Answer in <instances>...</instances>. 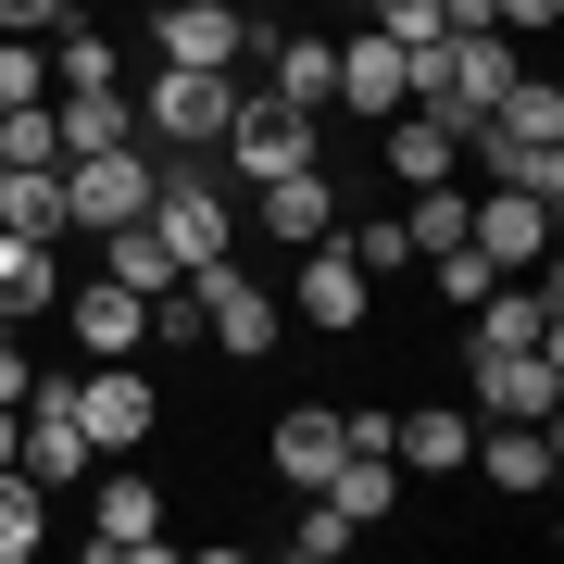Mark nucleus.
I'll use <instances>...</instances> for the list:
<instances>
[{"mask_svg": "<svg viewBox=\"0 0 564 564\" xmlns=\"http://www.w3.org/2000/svg\"><path fill=\"white\" fill-rule=\"evenodd\" d=\"M151 226H163L176 263H226V251H239V202H226V176H214L202 151L151 163Z\"/></svg>", "mask_w": 564, "mask_h": 564, "instance_id": "1", "label": "nucleus"}, {"mask_svg": "<svg viewBox=\"0 0 564 564\" xmlns=\"http://www.w3.org/2000/svg\"><path fill=\"white\" fill-rule=\"evenodd\" d=\"M76 426H88V452H101V464L151 452V426H163V389H151V364H139V351H113V364H76Z\"/></svg>", "mask_w": 564, "mask_h": 564, "instance_id": "2", "label": "nucleus"}, {"mask_svg": "<svg viewBox=\"0 0 564 564\" xmlns=\"http://www.w3.org/2000/svg\"><path fill=\"white\" fill-rule=\"evenodd\" d=\"M214 151H239V188H263V176H289V163H326V113L276 101V88H239V113H226Z\"/></svg>", "mask_w": 564, "mask_h": 564, "instance_id": "3", "label": "nucleus"}, {"mask_svg": "<svg viewBox=\"0 0 564 564\" xmlns=\"http://www.w3.org/2000/svg\"><path fill=\"white\" fill-rule=\"evenodd\" d=\"M139 25H151V51H163V63L239 76V63L263 51V25H276V13H239V0H163V13H139Z\"/></svg>", "mask_w": 564, "mask_h": 564, "instance_id": "4", "label": "nucleus"}, {"mask_svg": "<svg viewBox=\"0 0 564 564\" xmlns=\"http://www.w3.org/2000/svg\"><path fill=\"white\" fill-rule=\"evenodd\" d=\"M188 302H202V339H214L226 364H263V351L289 339V302H276V289H251L239 263H188Z\"/></svg>", "mask_w": 564, "mask_h": 564, "instance_id": "5", "label": "nucleus"}, {"mask_svg": "<svg viewBox=\"0 0 564 564\" xmlns=\"http://www.w3.org/2000/svg\"><path fill=\"white\" fill-rule=\"evenodd\" d=\"M226 113H239V76H202V63H151V88H139V126L163 151H214Z\"/></svg>", "mask_w": 564, "mask_h": 564, "instance_id": "6", "label": "nucleus"}, {"mask_svg": "<svg viewBox=\"0 0 564 564\" xmlns=\"http://www.w3.org/2000/svg\"><path fill=\"white\" fill-rule=\"evenodd\" d=\"M464 464H477L502 502H540V489L564 477V414H477V452Z\"/></svg>", "mask_w": 564, "mask_h": 564, "instance_id": "7", "label": "nucleus"}, {"mask_svg": "<svg viewBox=\"0 0 564 564\" xmlns=\"http://www.w3.org/2000/svg\"><path fill=\"white\" fill-rule=\"evenodd\" d=\"M464 414H564V339L464 351Z\"/></svg>", "mask_w": 564, "mask_h": 564, "instance_id": "8", "label": "nucleus"}, {"mask_svg": "<svg viewBox=\"0 0 564 564\" xmlns=\"http://www.w3.org/2000/svg\"><path fill=\"white\" fill-rule=\"evenodd\" d=\"M289 314L326 326V339H351V326H377V276L339 251V226L326 239H302V276H289Z\"/></svg>", "mask_w": 564, "mask_h": 564, "instance_id": "9", "label": "nucleus"}, {"mask_svg": "<svg viewBox=\"0 0 564 564\" xmlns=\"http://www.w3.org/2000/svg\"><path fill=\"white\" fill-rule=\"evenodd\" d=\"M126 214H151V151H139V139L63 163V226H88V239H101V226H126Z\"/></svg>", "mask_w": 564, "mask_h": 564, "instance_id": "10", "label": "nucleus"}, {"mask_svg": "<svg viewBox=\"0 0 564 564\" xmlns=\"http://www.w3.org/2000/svg\"><path fill=\"white\" fill-rule=\"evenodd\" d=\"M239 214H251V226H263V239H276V251L326 239V226H339V163H289V176L239 188Z\"/></svg>", "mask_w": 564, "mask_h": 564, "instance_id": "11", "label": "nucleus"}, {"mask_svg": "<svg viewBox=\"0 0 564 564\" xmlns=\"http://www.w3.org/2000/svg\"><path fill=\"white\" fill-rule=\"evenodd\" d=\"M402 101H414V51H402V39H377V25H339V101H326V113L389 126Z\"/></svg>", "mask_w": 564, "mask_h": 564, "instance_id": "12", "label": "nucleus"}, {"mask_svg": "<svg viewBox=\"0 0 564 564\" xmlns=\"http://www.w3.org/2000/svg\"><path fill=\"white\" fill-rule=\"evenodd\" d=\"M88 552H101V564H126V552L151 564V552H163V489L139 477V452H126L113 477L88 489Z\"/></svg>", "mask_w": 564, "mask_h": 564, "instance_id": "13", "label": "nucleus"}, {"mask_svg": "<svg viewBox=\"0 0 564 564\" xmlns=\"http://www.w3.org/2000/svg\"><path fill=\"white\" fill-rule=\"evenodd\" d=\"M263 88H276V101H302V113H326L339 101V25H263Z\"/></svg>", "mask_w": 564, "mask_h": 564, "instance_id": "14", "label": "nucleus"}, {"mask_svg": "<svg viewBox=\"0 0 564 564\" xmlns=\"http://www.w3.org/2000/svg\"><path fill=\"white\" fill-rule=\"evenodd\" d=\"M464 163H477L489 188H527V202H552L564 214V139H514V126H464Z\"/></svg>", "mask_w": 564, "mask_h": 564, "instance_id": "15", "label": "nucleus"}, {"mask_svg": "<svg viewBox=\"0 0 564 564\" xmlns=\"http://www.w3.org/2000/svg\"><path fill=\"white\" fill-rule=\"evenodd\" d=\"M51 314L76 326V364H113V351H151V302H139V289H113V276H88V289H63Z\"/></svg>", "mask_w": 564, "mask_h": 564, "instance_id": "16", "label": "nucleus"}, {"mask_svg": "<svg viewBox=\"0 0 564 564\" xmlns=\"http://www.w3.org/2000/svg\"><path fill=\"white\" fill-rule=\"evenodd\" d=\"M464 239H477L489 263H502V276H527V263H540V251L564 239V214H552V202H527V188H477V214H464Z\"/></svg>", "mask_w": 564, "mask_h": 564, "instance_id": "17", "label": "nucleus"}, {"mask_svg": "<svg viewBox=\"0 0 564 564\" xmlns=\"http://www.w3.org/2000/svg\"><path fill=\"white\" fill-rule=\"evenodd\" d=\"M377 163H389L402 188H440V176H464V126L426 113V101H402V113L377 126Z\"/></svg>", "mask_w": 564, "mask_h": 564, "instance_id": "18", "label": "nucleus"}, {"mask_svg": "<svg viewBox=\"0 0 564 564\" xmlns=\"http://www.w3.org/2000/svg\"><path fill=\"white\" fill-rule=\"evenodd\" d=\"M263 464H276L289 489H326V464H339V402H289L263 426Z\"/></svg>", "mask_w": 564, "mask_h": 564, "instance_id": "19", "label": "nucleus"}, {"mask_svg": "<svg viewBox=\"0 0 564 564\" xmlns=\"http://www.w3.org/2000/svg\"><path fill=\"white\" fill-rule=\"evenodd\" d=\"M389 452H402V477H464V452H477V414L464 402H414L389 426Z\"/></svg>", "mask_w": 564, "mask_h": 564, "instance_id": "20", "label": "nucleus"}, {"mask_svg": "<svg viewBox=\"0 0 564 564\" xmlns=\"http://www.w3.org/2000/svg\"><path fill=\"white\" fill-rule=\"evenodd\" d=\"M314 502L339 514V527H389V514H402V464H389V452H339Z\"/></svg>", "mask_w": 564, "mask_h": 564, "instance_id": "21", "label": "nucleus"}, {"mask_svg": "<svg viewBox=\"0 0 564 564\" xmlns=\"http://www.w3.org/2000/svg\"><path fill=\"white\" fill-rule=\"evenodd\" d=\"M51 126H63V163L76 151H126L139 139V101L126 88H51Z\"/></svg>", "mask_w": 564, "mask_h": 564, "instance_id": "22", "label": "nucleus"}, {"mask_svg": "<svg viewBox=\"0 0 564 564\" xmlns=\"http://www.w3.org/2000/svg\"><path fill=\"white\" fill-rule=\"evenodd\" d=\"M51 88H126V39L101 13H63L51 25Z\"/></svg>", "mask_w": 564, "mask_h": 564, "instance_id": "23", "label": "nucleus"}, {"mask_svg": "<svg viewBox=\"0 0 564 564\" xmlns=\"http://www.w3.org/2000/svg\"><path fill=\"white\" fill-rule=\"evenodd\" d=\"M101 276H113V289H139V302H163L188 263L163 251V226H151V214H126V226H101Z\"/></svg>", "mask_w": 564, "mask_h": 564, "instance_id": "24", "label": "nucleus"}, {"mask_svg": "<svg viewBox=\"0 0 564 564\" xmlns=\"http://www.w3.org/2000/svg\"><path fill=\"white\" fill-rule=\"evenodd\" d=\"M51 302H63V263H51V239L0 226V314H13V326H39Z\"/></svg>", "mask_w": 564, "mask_h": 564, "instance_id": "25", "label": "nucleus"}, {"mask_svg": "<svg viewBox=\"0 0 564 564\" xmlns=\"http://www.w3.org/2000/svg\"><path fill=\"white\" fill-rule=\"evenodd\" d=\"M39 527H51V489L25 464H0V564H39Z\"/></svg>", "mask_w": 564, "mask_h": 564, "instance_id": "26", "label": "nucleus"}, {"mask_svg": "<svg viewBox=\"0 0 564 564\" xmlns=\"http://www.w3.org/2000/svg\"><path fill=\"white\" fill-rule=\"evenodd\" d=\"M464 214H477V202H464L452 176H440V188H414V202H402V239H414V263H426V251H452V239H464Z\"/></svg>", "mask_w": 564, "mask_h": 564, "instance_id": "27", "label": "nucleus"}, {"mask_svg": "<svg viewBox=\"0 0 564 564\" xmlns=\"http://www.w3.org/2000/svg\"><path fill=\"white\" fill-rule=\"evenodd\" d=\"M339 251H351V263H364V276H377V289H389V276H402V263H414V239H402V214H364V226L339 214Z\"/></svg>", "mask_w": 564, "mask_h": 564, "instance_id": "28", "label": "nucleus"}, {"mask_svg": "<svg viewBox=\"0 0 564 564\" xmlns=\"http://www.w3.org/2000/svg\"><path fill=\"white\" fill-rule=\"evenodd\" d=\"M489 126H514V139H564V88H552V76H514L502 101H489Z\"/></svg>", "mask_w": 564, "mask_h": 564, "instance_id": "29", "label": "nucleus"}, {"mask_svg": "<svg viewBox=\"0 0 564 564\" xmlns=\"http://www.w3.org/2000/svg\"><path fill=\"white\" fill-rule=\"evenodd\" d=\"M426 263H440V302H452V314H477L489 289H502V263H489L477 239H452V251H426Z\"/></svg>", "mask_w": 564, "mask_h": 564, "instance_id": "30", "label": "nucleus"}, {"mask_svg": "<svg viewBox=\"0 0 564 564\" xmlns=\"http://www.w3.org/2000/svg\"><path fill=\"white\" fill-rule=\"evenodd\" d=\"M13 101H51V39H0V113Z\"/></svg>", "mask_w": 564, "mask_h": 564, "instance_id": "31", "label": "nucleus"}, {"mask_svg": "<svg viewBox=\"0 0 564 564\" xmlns=\"http://www.w3.org/2000/svg\"><path fill=\"white\" fill-rule=\"evenodd\" d=\"M351 540H364V527H339V514L302 489V514H289V552H302V564H326V552H351Z\"/></svg>", "mask_w": 564, "mask_h": 564, "instance_id": "32", "label": "nucleus"}, {"mask_svg": "<svg viewBox=\"0 0 564 564\" xmlns=\"http://www.w3.org/2000/svg\"><path fill=\"white\" fill-rule=\"evenodd\" d=\"M364 25L402 39V51H426V39H440V0H364Z\"/></svg>", "mask_w": 564, "mask_h": 564, "instance_id": "33", "label": "nucleus"}, {"mask_svg": "<svg viewBox=\"0 0 564 564\" xmlns=\"http://www.w3.org/2000/svg\"><path fill=\"white\" fill-rule=\"evenodd\" d=\"M63 13H76V0H0V39H51Z\"/></svg>", "mask_w": 564, "mask_h": 564, "instance_id": "34", "label": "nucleus"}, {"mask_svg": "<svg viewBox=\"0 0 564 564\" xmlns=\"http://www.w3.org/2000/svg\"><path fill=\"white\" fill-rule=\"evenodd\" d=\"M489 25H564V0H489Z\"/></svg>", "mask_w": 564, "mask_h": 564, "instance_id": "35", "label": "nucleus"}, {"mask_svg": "<svg viewBox=\"0 0 564 564\" xmlns=\"http://www.w3.org/2000/svg\"><path fill=\"white\" fill-rule=\"evenodd\" d=\"M0 464H13V402H0Z\"/></svg>", "mask_w": 564, "mask_h": 564, "instance_id": "36", "label": "nucleus"}, {"mask_svg": "<svg viewBox=\"0 0 564 564\" xmlns=\"http://www.w3.org/2000/svg\"><path fill=\"white\" fill-rule=\"evenodd\" d=\"M0 339H25V326H13V314H0Z\"/></svg>", "mask_w": 564, "mask_h": 564, "instance_id": "37", "label": "nucleus"}, {"mask_svg": "<svg viewBox=\"0 0 564 564\" xmlns=\"http://www.w3.org/2000/svg\"><path fill=\"white\" fill-rule=\"evenodd\" d=\"M239 13H276V0H239Z\"/></svg>", "mask_w": 564, "mask_h": 564, "instance_id": "38", "label": "nucleus"}, {"mask_svg": "<svg viewBox=\"0 0 564 564\" xmlns=\"http://www.w3.org/2000/svg\"><path fill=\"white\" fill-rule=\"evenodd\" d=\"M76 13H101V0H76Z\"/></svg>", "mask_w": 564, "mask_h": 564, "instance_id": "39", "label": "nucleus"}, {"mask_svg": "<svg viewBox=\"0 0 564 564\" xmlns=\"http://www.w3.org/2000/svg\"><path fill=\"white\" fill-rule=\"evenodd\" d=\"M139 13H163V0H139Z\"/></svg>", "mask_w": 564, "mask_h": 564, "instance_id": "40", "label": "nucleus"}, {"mask_svg": "<svg viewBox=\"0 0 564 564\" xmlns=\"http://www.w3.org/2000/svg\"><path fill=\"white\" fill-rule=\"evenodd\" d=\"M339 13H364V0H339Z\"/></svg>", "mask_w": 564, "mask_h": 564, "instance_id": "41", "label": "nucleus"}]
</instances>
